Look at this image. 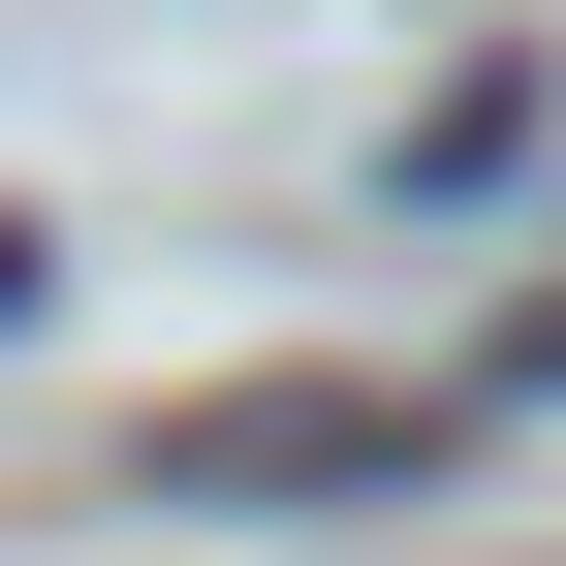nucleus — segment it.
Listing matches in <instances>:
<instances>
[{
  "label": "nucleus",
  "instance_id": "obj_1",
  "mask_svg": "<svg viewBox=\"0 0 566 566\" xmlns=\"http://www.w3.org/2000/svg\"><path fill=\"white\" fill-rule=\"evenodd\" d=\"M158 504H409V472H441V409L409 378H221V409H158Z\"/></svg>",
  "mask_w": 566,
  "mask_h": 566
},
{
  "label": "nucleus",
  "instance_id": "obj_2",
  "mask_svg": "<svg viewBox=\"0 0 566 566\" xmlns=\"http://www.w3.org/2000/svg\"><path fill=\"white\" fill-rule=\"evenodd\" d=\"M0 315H63V252H32V221H0Z\"/></svg>",
  "mask_w": 566,
  "mask_h": 566
}]
</instances>
